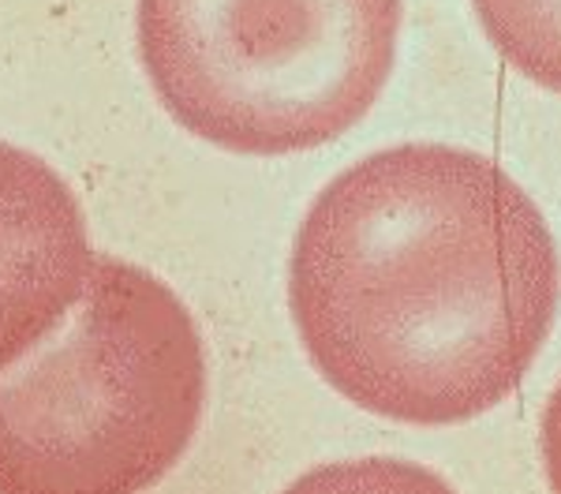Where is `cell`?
Returning <instances> with one entry per match:
<instances>
[{"label": "cell", "instance_id": "1", "mask_svg": "<svg viewBox=\"0 0 561 494\" xmlns=\"http://www.w3.org/2000/svg\"><path fill=\"white\" fill-rule=\"evenodd\" d=\"M288 303L319 375L375 416L449 427L502 404L558 319L561 255L497 161L404 142L300 221Z\"/></svg>", "mask_w": 561, "mask_h": 494}, {"label": "cell", "instance_id": "2", "mask_svg": "<svg viewBox=\"0 0 561 494\" xmlns=\"http://www.w3.org/2000/svg\"><path fill=\"white\" fill-rule=\"evenodd\" d=\"M206 356L180 296L94 255L60 326L0 375V494H142L184 457Z\"/></svg>", "mask_w": 561, "mask_h": 494}, {"label": "cell", "instance_id": "3", "mask_svg": "<svg viewBox=\"0 0 561 494\" xmlns=\"http://www.w3.org/2000/svg\"><path fill=\"white\" fill-rule=\"evenodd\" d=\"M401 12L404 0H139V57L180 128L280 158L364 120Z\"/></svg>", "mask_w": 561, "mask_h": 494}, {"label": "cell", "instance_id": "4", "mask_svg": "<svg viewBox=\"0 0 561 494\" xmlns=\"http://www.w3.org/2000/svg\"><path fill=\"white\" fill-rule=\"evenodd\" d=\"M90 263L87 221L68 184L0 139V375L76 308Z\"/></svg>", "mask_w": 561, "mask_h": 494}, {"label": "cell", "instance_id": "5", "mask_svg": "<svg viewBox=\"0 0 561 494\" xmlns=\"http://www.w3.org/2000/svg\"><path fill=\"white\" fill-rule=\"evenodd\" d=\"M491 45L542 90L561 94V0H472Z\"/></svg>", "mask_w": 561, "mask_h": 494}, {"label": "cell", "instance_id": "6", "mask_svg": "<svg viewBox=\"0 0 561 494\" xmlns=\"http://www.w3.org/2000/svg\"><path fill=\"white\" fill-rule=\"evenodd\" d=\"M285 494H457L442 475L397 457H359L311 469Z\"/></svg>", "mask_w": 561, "mask_h": 494}, {"label": "cell", "instance_id": "7", "mask_svg": "<svg viewBox=\"0 0 561 494\" xmlns=\"http://www.w3.org/2000/svg\"><path fill=\"white\" fill-rule=\"evenodd\" d=\"M542 464H547L550 491L561 494V382L542 412Z\"/></svg>", "mask_w": 561, "mask_h": 494}]
</instances>
